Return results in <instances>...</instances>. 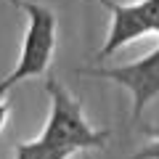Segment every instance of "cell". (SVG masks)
<instances>
[{
  "instance_id": "1",
  "label": "cell",
  "mask_w": 159,
  "mask_h": 159,
  "mask_svg": "<svg viewBox=\"0 0 159 159\" xmlns=\"http://www.w3.org/2000/svg\"><path fill=\"white\" fill-rule=\"evenodd\" d=\"M45 90L51 98V109H48V119L43 125L37 141L45 148L61 154V157H74L82 151H96L103 148L109 141V130H98L88 122L82 103L64 88L58 77L45 80Z\"/></svg>"
},
{
  "instance_id": "2",
  "label": "cell",
  "mask_w": 159,
  "mask_h": 159,
  "mask_svg": "<svg viewBox=\"0 0 159 159\" xmlns=\"http://www.w3.org/2000/svg\"><path fill=\"white\" fill-rule=\"evenodd\" d=\"M11 3L27 13V29H24L21 53H19L16 66L0 80V96H6L24 80L45 74L58 43V21H56V13L48 6H40L32 0H11Z\"/></svg>"
},
{
  "instance_id": "3",
  "label": "cell",
  "mask_w": 159,
  "mask_h": 159,
  "mask_svg": "<svg viewBox=\"0 0 159 159\" xmlns=\"http://www.w3.org/2000/svg\"><path fill=\"white\" fill-rule=\"evenodd\" d=\"M111 13L106 43L98 51V58H109L119 48L130 45L146 34H159V0H133V3H117V0H96Z\"/></svg>"
},
{
  "instance_id": "4",
  "label": "cell",
  "mask_w": 159,
  "mask_h": 159,
  "mask_svg": "<svg viewBox=\"0 0 159 159\" xmlns=\"http://www.w3.org/2000/svg\"><path fill=\"white\" fill-rule=\"evenodd\" d=\"M88 77H103L111 80L117 85H122L133 98V122L143 114V109L159 96V45L151 53H146L143 58L122 66H98V69H80Z\"/></svg>"
},
{
  "instance_id": "5",
  "label": "cell",
  "mask_w": 159,
  "mask_h": 159,
  "mask_svg": "<svg viewBox=\"0 0 159 159\" xmlns=\"http://www.w3.org/2000/svg\"><path fill=\"white\" fill-rule=\"evenodd\" d=\"M13 159H66V157H61V154L45 148L37 138H34V141L16 143V146H13Z\"/></svg>"
},
{
  "instance_id": "6",
  "label": "cell",
  "mask_w": 159,
  "mask_h": 159,
  "mask_svg": "<svg viewBox=\"0 0 159 159\" xmlns=\"http://www.w3.org/2000/svg\"><path fill=\"white\" fill-rule=\"evenodd\" d=\"M148 135H151V143H146L143 148H138L130 159H159V130H154V127H151Z\"/></svg>"
},
{
  "instance_id": "7",
  "label": "cell",
  "mask_w": 159,
  "mask_h": 159,
  "mask_svg": "<svg viewBox=\"0 0 159 159\" xmlns=\"http://www.w3.org/2000/svg\"><path fill=\"white\" fill-rule=\"evenodd\" d=\"M8 119H11V103H8L6 96H0V133L6 130Z\"/></svg>"
}]
</instances>
